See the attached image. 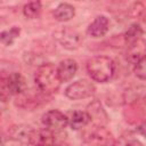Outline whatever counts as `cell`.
<instances>
[{"mask_svg":"<svg viewBox=\"0 0 146 146\" xmlns=\"http://www.w3.org/2000/svg\"><path fill=\"white\" fill-rule=\"evenodd\" d=\"M96 91L95 84L86 79L78 80L73 83H71L66 89H65V96L70 99H83L91 97Z\"/></svg>","mask_w":146,"mask_h":146,"instance_id":"cell-5","label":"cell"},{"mask_svg":"<svg viewBox=\"0 0 146 146\" xmlns=\"http://www.w3.org/2000/svg\"><path fill=\"white\" fill-rule=\"evenodd\" d=\"M55 132L44 129L42 131H39L38 137L32 146H57L56 139H55Z\"/></svg>","mask_w":146,"mask_h":146,"instance_id":"cell-14","label":"cell"},{"mask_svg":"<svg viewBox=\"0 0 146 146\" xmlns=\"http://www.w3.org/2000/svg\"><path fill=\"white\" fill-rule=\"evenodd\" d=\"M57 71H58V75L62 80V82H66L70 81L76 73L78 71V64L74 59L67 58L62 60L58 66H57Z\"/></svg>","mask_w":146,"mask_h":146,"instance_id":"cell-11","label":"cell"},{"mask_svg":"<svg viewBox=\"0 0 146 146\" xmlns=\"http://www.w3.org/2000/svg\"><path fill=\"white\" fill-rule=\"evenodd\" d=\"M144 58H146V42L140 38L129 44L127 50V59L129 63L136 65Z\"/></svg>","mask_w":146,"mask_h":146,"instance_id":"cell-9","label":"cell"},{"mask_svg":"<svg viewBox=\"0 0 146 146\" xmlns=\"http://www.w3.org/2000/svg\"><path fill=\"white\" fill-rule=\"evenodd\" d=\"M21 33V29L18 26H13L9 30H5L1 32L0 34V40L1 43L5 46H10L19 35Z\"/></svg>","mask_w":146,"mask_h":146,"instance_id":"cell-15","label":"cell"},{"mask_svg":"<svg viewBox=\"0 0 146 146\" xmlns=\"http://www.w3.org/2000/svg\"><path fill=\"white\" fill-rule=\"evenodd\" d=\"M124 146H144L139 140H136V139H132V140H129Z\"/></svg>","mask_w":146,"mask_h":146,"instance_id":"cell-20","label":"cell"},{"mask_svg":"<svg viewBox=\"0 0 146 146\" xmlns=\"http://www.w3.org/2000/svg\"><path fill=\"white\" fill-rule=\"evenodd\" d=\"M34 81L39 90L46 95L56 92L62 83L57 67L52 63H44L39 65L34 74Z\"/></svg>","mask_w":146,"mask_h":146,"instance_id":"cell-1","label":"cell"},{"mask_svg":"<svg viewBox=\"0 0 146 146\" xmlns=\"http://www.w3.org/2000/svg\"><path fill=\"white\" fill-rule=\"evenodd\" d=\"M55 36H56L57 41L65 49H68V50L78 49L82 42L81 34L71 26H63V27L58 29L55 32Z\"/></svg>","mask_w":146,"mask_h":146,"instance_id":"cell-6","label":"cell"},{"mask_svg":"<svg viewBox=\"0 0 146 146\" xmlns=\"http://www.w3.org/2000/svg\"><path fill=\"white\" fill-rule=\"evenodd\" d=\"M41 9H42V5L40 1H32V2L26 3L23 7V14L26 18L33 19L40 15Z\"/></svg>","mask_w":146,"mask_h":146,"instance_id":"cell-16","label":"cell"},{"mask_svg":"<svg viewBox=\"0 0 146 146\" xmlns=\"http://www.w3.org/2000/svg\"><path fill=\"white\" fill-rule=\"evenodd\" d=\"M25 89L26 81L19 73H11L1 80V96L3 99L6 95L8 97L13 95H21L25 91Z\"/></svg>","mask_w":146,"mask_h":146,"instance_id":"cell-3","label":"cell"},{"mask_svg":"<svg viewBox=\"0 0 146 146\" xmlns=\"http://www.w3.org/2000/svg\"><path fill=\"white\" fill-rule=\"evenodd\" d=\"M137 131H138L141 136H144V137L146 138V122H143L141 124H139V125L137 127Z\"/></svg>","mask_w":146,"mask_h":146,"instance_id":"cell-19","label":"cell"},{"mask_svg":"<svg viewBox=\"0 0 146 146\" xmlns=\"http://www.w3.org/2000/svg\"><path fill=\"white\" fill-rule=\"evenodd\" d=\"M75 15V9L72 5L62 2L54 10V17L58 22H67Z\"/></svg>","mask_w":146,"mask_h":146,"instance_id":"cell-13","label":"cell"},{"mask_svg":"<svg viewBox=\"0 0 146 146\" xmlns=\"http://www.w3.org/2000/svg\"><path fill=\"white\" fill-rule=\"evenodd\" d=\"M39 131L29 124H17L9 129V137L24 146H32L38 137Z\"/></svg>","mask_w":146,"mask_h":146,"instance_id":"cell-4","label":"cell"},{"mask_svg":"<svg viewBox=\"0 0 146 146\" xmlns=\"http://www.w3.org/2000/svg\"><path fill=\"white\" fill-rule=\"evenodd\" d=\"M90 122H91L90 115L88 114V112L84 111H75L68 117V124L73 130L82 129L86 125H88Z\"/></svg>","mask_w":146,"mask_h":146,"instance_id":"cell-12","label":"cell"},{"mask_svg":"<svg viewBox=\"0 0 146 146\" xmlns=\"http://www.w3.org/2000/svg\"><path fill=\"white\" fill-rule=\"evenodd\" d=\"M87 71L94 81L105 83L114 75L115 63L107 56H95L87 62Z\"/></svg>","mask_w":146,"mask_h":146,"instance_id":"cell-2","label":"cell"},{"mask_svg":"<svg viewBox=\"0 0 146 146\" xmlns=\"http://www.w3.org/2000/svg\"><path fill=\"white\" fill-rule=\"evenodd\" d=\"M139 25H140V27H141V30H143V33H145V32H146V16L141 19V22L139 23Z\"/></svg>","mask_w":146,"mask_h":146,"instance_id":"cell-21","label":"cell"},{"mask_svg":"<svg viewBox=\"0 0 146 146\" xmlns=\"http://www.w3.org/2000/svg\"><path fill=\"white\" fill-rule=\"evenodd\" d=\"M110 29V22L106 16H97L92 23L89 24L87 29V33L91 38H102L104 36Z\"/></svg>","mask_w":146,"mask_h":146,"instance_id":"cell-10","label":"cell"},{"mask_svg":"<svg viewBox=\"0 0 146 146\" xmlns=\"http://www.w3.org/2000/svg\"><path fill=\"white\" fill-rule=\"evenodd\" d=\"M83 146H115V139L105 127H96V129L86 137Z\"/></svg>","mask_w":146,"mask_h":146,"instance_id":"cell-7","label":"cell"},{"mask_svg":"<svg viewBox=\"0 0 146 146\" xmlns=\"http://www.w3.org/2000/svg\"><path fill=\"white\" fill-rule=\"evenodd\" d=\"M42 123L46 129L58 132L68 125V117L58 110H50L42 115Z\"/></svg>","mask_w":146,"mask_h":146,"instance_id":"cell-8","label":"cell"},{"mask_svg":"<svg viewBox=\"0 0 146 146\" xmlns=\"http://www.w3.org/2000/svg\"><path fill=\"white\" fill-rule=\"evenodd\" d=\"M141 34H143V30H141L139 23H133L125 31V33H124V40H125V42H128L130 44V43L137 41L138 39H140Z\"/></svg>","mask_w":146,"mask_h":146,"instance_id":"cell-17","label":"cell"},{"mask_svg":"<svg viewBox=\"0 0 146 146\" xmlns=\"http://www.w3.org/2000/svg\"><path fill=\"white\" fill-rule=\"evenodd\" d=\"M133 72L137 78H139L141 80H146V58L141 59L140 62H138L135 65Z\"/></svg>","mask_w":146,"mask_h":146,"instance_id":"cell-18","label":"cell"}]
</instances>
